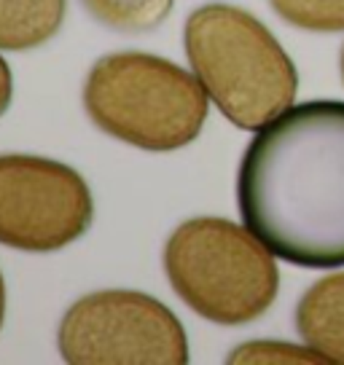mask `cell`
Segmentation results:
<instances>
[{"mask_svg":"<svg viewBox=\"0 0 344 365\" xmlns=\"http://www.w3.org/2000/svg\"><path fill=\"white\" fill-rule=\"evenodd\" d=\"M237 205L277 258L344 266V103L290 105L258 129L237 172Z\"/></svg>","mask_w":344,"mask_h":365,"instance_id":"6da1fadb","label":"cell"},{"mask_svg":"<svg viewBox=\"0 0 344 365\" xmlns=\"http://www.w3.org/2000/svg\"><path fill=\"white\" fill-rule=\"evenodd\" d=\"M186 57L234 126L258 132L293 105L296 65L253 14L210 3L186 19Z\"/></svg>","mask_w":344,"mask_h":365,"instance_id":"7a4b0ae2","label":"cell"},{"mask_svg":"<svg viewBox=\"0 0 344 365\" xmlns=\"http://www.w3.org/2000/svg\"><path fill=\"white\" fill-rule=\"evenodd\" d=\"M97 129L135 148L167 153L194 143L207 118V91L175 62L143 51L97 59L84 86Z\"/></svg>","mask_w":344,"mask_h":365,"instance_id":"3957f363","label":"cell"},{"mask_svg":"<svg viewBox=\"0 0 344 365\" xmlns=\"http://www.w3.org/2000/svg\"><path fill=\"white\" fill-rule=\"evenodd\" d=\"M272 255L251 228L223 217H194L164 245V274L199 317L245 325L275 304L280 272Z\"/></svg>","mask_w":344,"mask_h":365,"instance_id":"277c9868","label":"cell"},{"mask_svg":"<svg viewBox=\"0 0 344 365\" xmlns=\"http://www.w3.org/2000/svg\"><path fill=\"white\" fill-rule=\"evenodd\" d=\"M59 354L73 365H186L188 339L161 301L138 290H97L59 322Z\"/></svg>","mask_w":344,"mask_h":365,"instance_id":"5b68a950","label":"cell"},{"mask_svg":"<svg viewBox=\"0 0 344 365\" xmlns=\"http://www.w3.org/2000/svg\"><path fill=\"white\" fill-rule=\"evenodd\" d=\"M92 191L79 172L44 156H0V245L54 252L92 226Z\"/></svg>","mask_w":344,"mask_h":365,"instance_id":"8992f818","label":"cell"},{"mask_svg":"<svg viewBox=\"0 0 344 365\" xmlns=\"http://www.w3.org/2000/svg\"><path fill=\"white\" fill-rule=\"evenodd\" d=\"M296 331L328 363H344V272L323 277L301 296Z\"/></svg>","mask_w":344,"mask_h":365,"instance_id":"52a82bcc","label":"cell"},{"mask_svg":"<svg viewBox=\"0 0 344 365\" xmlns=\"http://www.w3.org/2000/svg\"><path fill=\"white\" fill-rule=\"evenodd\" d=\"M68 0H0V51H30L59 33Z\"/></svg>","mask_w":344,"mask_h":365,"instance_id":"ba28073f","label":"cell"},{"mask_svg":"<svg viewBox=\"0 0 344 365\" xmlns=\"http://www.w3.org/2000/svg\"><path fill=\"white\" fill-rule=\"evenodd\" d=\"M100 24L116 33H151L172 11L175 0H81Z\"/></svg>","mask_w":344,"mask_h":365,"instance_id":"9c48e42d","label":"cell"},{"mask_svg":"<svg viewBox=\"0 0 344 365\" xmlns=\"http://www.w3.org/2000/svg\"><path fill=\"white\" fill-rule=\"evenodd\" d=\"M280 19L298 30L312 33H342L344 0H269Z\"/></svg>","mask_w":344,"mask_h":365,"instance_id":"30bf717a","label":"cell"},{"mask_svg":"<svg viewBox=\"0 0 344 365\" xmlns=\"http://www.w3.org/2000/svg\"><path fill=\"white\" fill-rule=\"evenodd\" d=\"M229 363H328L318 349L283 341H248L229 354Z\"/></svg>","mask_w":344,"mask_h":365,"instance_id":"8fae6325","label":"cell"},{"mask_svg":"<svg viewBox=\"0 0 344 365\" xmlns=\"http://www.w3.org/2000/svg\"><path fill=\"white\" fill-rule=\"evenodd\" d=\"M11 91H14L11 70H9V62L0 57V115L6 113L9 105H11Z\"/></svg>","mask_w":344,"mask_h":365,"instance_id":"7c38bea8","label":"cell"},{"mask_svg":"<svg viewBox=\"0 0 344 365\" xmlns=\"http://www.w3.org/2000/svg\"><path fill=\"white\" fill-rule=\"evenodd\" d=\"M3 317H6V282L0 274V328H3Z\"/></svg>","mask_w":344,"mask_h":365,"instance_id":"4fadbf2b","label":"cell"},{"mask_svg":"<svg viewBox=\"0 0 344 365\" xmlns=\"http://www.w3.org/2000/svg\"><path fill=\"white\" fill-rule=\"evenodd\" d=\"M339 65H342V78H344V46H342V62Z\"/></svg>","mask_w":344,"mask_h":365,"instance_id":"5bb4252c","label":"cell"}]
</instances>
